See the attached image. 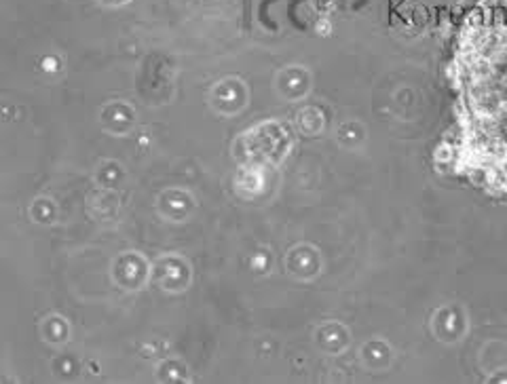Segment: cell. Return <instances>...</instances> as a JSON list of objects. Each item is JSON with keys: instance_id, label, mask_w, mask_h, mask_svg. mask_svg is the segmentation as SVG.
<instances>
[{"instance_id": "cell-1", "label": "cell", "mask_w": 507, "mask_h": 384, "mask_svg": "<svg viewBox=\"0 0 507 384\" xmlns=\"http://www.w3.org/2000/svg\"><path fill=\"white\" fill-rule=\"evenodd\" d=\"M243 7H245V15H243V26H245V30L249 32V28H251V0H245V3H243Z\"/></svg>"}, {"instance_id": "cell-2", "label": "cell", "mask_w": 507, "mask_h": 384, "mask_svg": "<svg viewBox=\"0 0 507 384\" xmlns=\"http://www.w3.org/2000/svg\"><path fill=\"white\" fill-rule=\"evenodd\" d=\"M321 3H323V0H319V7H321Z\"/></svg>"}]
</instances>
